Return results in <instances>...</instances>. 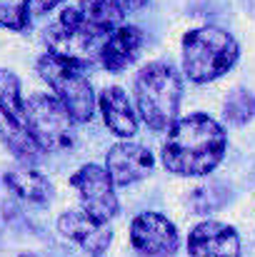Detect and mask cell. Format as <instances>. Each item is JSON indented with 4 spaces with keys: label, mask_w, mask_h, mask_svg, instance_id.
<instances>
[{
    "label": "cell",
    "mask_w": 255,
    "mask_h": 257,
    "mask_svg": "<svg viewBox=\"0 0 255 257\" xmlns=\"http://www.w3.org/2000/svg\"><path fill=\"white\" fill-rule=\"evenodd\" d=\"M228 138L213 117L195 112L170 125L163 143V163L175 175H208L223 155Z\"/></svg>",
    "instance_id": "obj_1"
},
{
    "label": "cell",
    "mask_w": 255,
    "mask_h": 257,
    "mask_svg": "<svg viewBox=\"0 0 255 257\" xmlns=\"http://www.w3.org/2000/svg\"><path fill=\"white\" fill-rule=\"evenodd\" d=\"M238 60V43L220 28H198L183 38V73L193 83H210Z\"/></svg>",
    "instance_id": "obj_2"
},
{
    "label": "cell",
    "mask_w": 255,
    "mask_h": 257,
    "mask_svg": "<svg viewBox=\"0 0 255 257\" xmlns=\"http://www.w3.org/2000/svg\"><path fill=\"white\" fill-rule=\"evenodd\" d=\"M180 75L168 63H150L135 78V102L143 122L150 130H165L178 117Z\"/></svg>",
    "instance_id": "obj_3"
},
{
    "label": "cell",
    "mask_w": 255,
    "mask_h": 257,
    "mask_svg": "<svg viewBox=\"0 0 255 257\" xmlns=\"http://www.w3.org/2000/svg\"><path fill=\"white\" fill-rule=\"evenodd\" d=\"M108 35L110 33H105L85 20L80 8H68L60 13L58 23L48 30V45H50L53 55L83 68V65L100 60V50H103Z\"/></svg>",
    "instance_id": "obj_4"
},
{
    "label": "cell",
    "mask_w": 255,
    "mask_h": 257,
    "mask_svg": "<svg viewBox=\"0 0 255 257\" xmlns=\"http://www.w3.org/2000/svg\"><path fill=\"white\" fill-rule=\"evenodd\" d=\"M38 73L40 78L53 87L55 97L68 107L75 122H88L95 112V92L83 75L80 65L63 60L53 53H45L38 60Z\"/></svg>",
    "instance_id": "obj_5"
},
{
    "label": "cell",
    "mask_w": 255,
    "mask_h": 257,
    "mask_svg": "<svg viewBox=\"0 0 255 257\" xmlns=\"http://www.w3.org/2000/svg\"><path fill=\"white\" fill-rule=\"evenodd\" d=\"M25 120L35 145L45 153H63L75 143V120L58 97L30 95L25 100Z\"/></svg>",
    "instance_id": "obj_6"
},
{
    "label": "cell",
    "mask_w": 255,
    "mask_h": 257,
    "mask_svg": "<svg viewBox=\"0 0 255 257\" xmlns=\"http://www.w3.org/2000/svg\"><path fill=\"white\" fill-rule=\"evenodd\" d=\"M0 138L20 160L25 163L38 160L40 148L35 145L28 130L20 80L13 70H5V68H0Z\"/></svg>",
    "instance_id": "obj_7"
},
{
    "label": "cell",
    "mask_w": 255,
    "mask_h": 257,
    "mask_svg": "<svg viewBox=\"0 0 255 257\" xmlns=\"http://www.w3.org/2000/svg\"><path fill=\"white\" fill-rule=\"evenodd\" d=\"M70 185L78 190L85 210L100 220H110L118 212V197L113 192V177L100 165H83L70 177Z\"/></svg>",
    "instance_id": "obj_8"
},
{
    "label": "cell",
    "mask_w": 255,
    "mask_h": 257,
    "mask_svg": "<svg viewBox=\"0 0 255 257\" xmlns=\"http://www.w3.org/2000/svg\"><path fill=\"white\" fill-rule=\"evenodd\" d=\"M130 240L138 252L150 257H168L178 250V230L168 217L143 212L130 225Z\"/></svg>",
    "instance_id": "obj_9"
},
{
    "label": "cell",
    "mask_w": 255,
    "mask_h": 257,
    "mask_svg": "<svg viewBox=\"0 0 255 257\" xmlns=\"http://www.w3.org/2000/svg\"><path fill=\"white\" fill-rule=\"evenodd\" d=\"M58 230L68 240L80 245L90 255H103L108 250L110 240H113L108 220H100V217H95L88 210H68V212H63L60 220H58Z\"/></svg>",
    "instance_id": "obj_10"
},
{
    "label": "cell",
    "mask_w": 255,
    "mask_h": 257,
    "mask_svg": "<svg viewBox=\"0 0 255 257\" xmlns=\"http://www.w3.org/2000/svg\"><path fill=\"white\" fill-rule=\"evenodd\" d=\"M190 257H238L240 240L233 227L223 222H200L188 237Z\"/></svg>",
    "instance_id": "obj_11"
},
{
    "label": "cell",
    "mask_w": 255,
    "mask_h": 257,
    "mask_svg": "<svg viewBox=\"0 0 255 257\" xmlns=\"http://www.w3.org/2000/svg\"><path fill=\"white\" fill-rule=\"evenodd\" d=\"M105 170L110 172L115 185H130L143 180L153 170V155L135 143H118L108 150Z\"/></svg>",
    "instance_id": "obj_12"
},
{
    "label": "cell",
    "mask_w": 255,
    "mask_h": 257,
    "mask_svg": "<svg viewBox=\"0 0 255 257\" xmlns=\"http://www.w3.org/2000/svg\"><path fill=\"white\" fill-rule=\"evenodd\" d=\"M140 45H143V33L138 28H133V25L113 28L103 50H100V63L110 73H120L123 68H128L138 58Z\"/></svg>",
    "instance_id": "obj_13"
},
{
    "label": "cell",
    "mask_w": 255,
    "mask_h": 257,
    "mask_svg": "<svg viewBox=\"0 0 255 257\" xmlns=\"http://www.w3.org/2000/svg\"><path fill=\"white\" fill-rule=\"evenodd\" d=\"M100 112H103V120L105 125L118 135V138H130L135 135L138 130V117L133 112V105L128 100V95L120 90V87H105L100 92Z\"/></svg>",
    "instance_id": "obj_14"
},
{
    "label": "cell",
    "mask_w": 255,
    "mask_h": 257,
    "mask_svg": "<svg viewBox=\"0 0 255 257\" xmlns=\"http://www.w3.org/2000/svg\"><path fill=\"white\" fill-rule=\"evenodd\" d=\"M5 185L25 202H45L50 200V182L45 175L33 170L30 165H18L5 172Z\"/></svg>",
    "instance_id": "obj_15"
},
{
    "label": "cell",
    "mask_w": 255,
    "mask_h": 257,
    "mask_svg": "<svg viewBox=\"0 0 255 257\" xmlns=\"http://www.w3.org/2000/svg\"><path fill=\"white\" fill-rule=\"evenodd\" d=\"M80 13L88 23H93L105 33L118 28V23L123 20V13L113 5V0H80Z\"/></svg>",
    "instance_id": "obj_16"
},
{
    "label": "cell",
    "mask_w": 255,
    "mask_h": 257,
    "mask_svg": "<svg viewBox=\"0 0 255 257\" xmlns=\"http://www.w3.org/2000/svg\"><path fill=\"white\" fill-rule=\"evenodd\" d=\"M255 115V95L248 90H233L225 100V117L233 125H245Z\"/></svg>",
    "instance_id": "obj_17"
},
{
    "label": "cell",
    "mask_w": 255,
    "mask_h": 257,
    "mask_svg": "<svg viewBox=\"0 0 255 257\" xmlns=\"http://www.w3.org/2000/svg\"><path fill=\"white\" fill-rule=\"evenodd\" d=\"M228 200V190L223 185H205L200 190L193 192V210L195 212H213L218 207H223Z\"/></svg>",
    "instance_id": "obj_18"
},
{
    "label": "cell",
    "mask_w": 255,
    "mask_h": 257,
    "mask_svg": "<svg viewBox=\"0 0 255 257\" xmlns=\"http://www.w3.org/2000/svg\"><path fill=\"white\" fill-rule=\"evenodd\" d=\"M0 28L15 30V33L25 30L28 28V13H25V8L23 5H5V3H0Z\"/></svg>",
    "instance_id": "obj_19"
},
{
    "label": "cell",
    "mask_w": 255,
    "mask_h": 257,
    "mask_svg": "<svg viewBox=\"0 0 255 257\" xmlns=\"http://www.w3.org/2000/svg\"><path fill=\"white\" fill-rule=\"evenodd\" d=\"M63 0H23V8L28 15H43L48 10H53L55 5H60Z\"/></svg>",
    "instance_id": "obj_20"
},
{
    "label": "cell",
    "mask_w": 255,
    "mask_h": 257,
    "mask_svg": "<svg viewBox=\"0 0 255 257\" xmlns=\"http://www.w3.org/2000/svg\"><path fill=\"white\" fill-rule=\"evenodd\" d=\"M148 0H113V5L125 15V13H133V10H140L143 5H145Z\"/></svg>",
    "instance_id": "obj_21"
},
{
    "label": "cell",
    "mask_w": 255,
    "mask_h": 257,
    "mask_svg": "<svg viewBox=\"0 0 255 257\" xmlns=\"http://www.w3.org/2000/svg\"><path fill=\"white\" fill-rule=\"evenodd\" d=\"M20 257H40V255H35V252H25V255H20Z\"/></svg>",
    "instance_id": "obj_22"
}]
</instances>
